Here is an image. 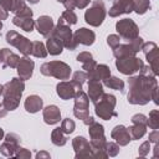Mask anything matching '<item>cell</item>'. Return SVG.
I'll list each match as a JSON object with an SVG mask.
<instances>
[{"mask_svg":"<svg viewBox=\"0 0 159 159\" xmlns=\"http://www.w3.org/2000/svg\"><path fill=\"white\" fill-rule=\"evenodd\" d=\"M129 92H128V102L130 104H147L150 99L158 104V82L155 80V75L152 68L145 65L139 70V75L134 77H129L128 80Z\"/></svg>","mask_w":159,"mask_h":159,"instance_id":"obj_1","label":"cell"},{"mask_svg":"<svg viewBox=\"0 0 159 159\" xmlns=\"http://www.w3.org/2000/svg\"><path fill=\"white\" fill-rule=\"evenodd\" d=\"M24 89H25V83L20 78H12L4 84V87H2V96H4L2 103L7 111H14L19 107Z\"/></svg>","mask_w":159,"mask_h":159,"instance_id":"obj_2","label":"cell"},{"mask_svg":"<svg viewBox=\"0 0 159 159\" xmlns=\"http://www.w3.org/2000/svg\"><path fill=\"white\" fill-rule=\"evenodd\" d=\"M116 103H117V99L113 94L103 93L101 96V98L94 103V112H96L97 117H99L101 119H104V120H109L113 117H117L118 114L114 111Z\"/></svg>","mask_w":159,"mask_h":159,"instance_id":"obj_3","label":"cell"},{"mask_svg":"<svg viewBox=\"0 0 159 159\" xmlns=\"http://www.w3.org/2000/svg\"><path fill=\"white\" fill-rule=\"evenodd\" d=\"M40 72L43 76H51V77H55L57 80L65 81V80L70 78L72 68L62 61H50V62H45L41 65Z\"/></svg>","mask_w":159,"mask_h":159,"instance_id":"obj_4","label":"cell"},{"mask_svg":"<svg viewBox=\"0 0 159 159\" xmlns=\"http://www.w3.org/2000/svg\"><path fill=\"white\" fill-rule=\"evenodd\" d=\"M73 99H75V107H73V114H75V117L78 118V119H81L86 125H89L91 123H93L94 119L89 116V112H88L89 98H88L87 93L81 89V91L76 92Z\"/></svg>","mask_w":159,"mask_h":159,"instance_id":"obj_5","label":"cell"},{"mask_svg":"<svg viewBox=\"0 0 159 159\" xmlns=\"http://www.w3.org/2000/svg\"><path fill=\"white\" fill-rule=\"evenodd\" d=\"M51 36H53L57 40H60L62 42L63 47L68 48L70 51H73L77 47V45L73 41V34H72L71 27L68 25H66L63 21H61L60 19H58L57 25L53 27V31H52Z\"/></svg>","mask_w":159,"mask_h":159,"instance_id":"obj_6","label":"cell"},{"mask_svg":"<svg viewBox=\"0 0 159 159\" xmlns=\"http://www.w3.org/2000/svg\"><path fill=\"white\" fill-rule=\"evenodd\" d=\"M106 17V6L102 0H94L88 10L84 12V20L91 26H99Z\"/></svg>","mask_w":159,"mask_h":159,"instance_id":"obj_7","label":"cell"},{"mask_svg":"<svg viewBox=\"0 0 159 159\" xmlns=\"http://www.w3.org/2000/svg\"><path fill=\"white\" fill-rule=\"evenodd\" d=\"M5 40H6V42H7L9 45L16 47L24 56H29V55H31L32 42H31L27 37L20 35L19 32H16V31H14V30H10V31L6 32Z\"/></svg>","mask_w":159,"mask_h":159,"instance_id":"obj_8","label":"cell"},{"mask_svg":"<svg viewBox=\"0 0 159 159\" xmlns=\"http://www.w3.org/2000/svg\"><path fill=\"white\" fill-rule=\"evenodd\" d=\"M144 41L142 37H135L132 41H128L127 43H119L117 47L113 48V56L116 58H120V57H127V56H135L143 46Z\"/></svg>","mask_w":159,"mask_h":159,"instance_id":"obj_9","label":"cell"},{"mask_svg":"<svg viewBox=\"0 0 159 159\" xmlns=\"http://www.w3.org/2000/svg\"><path fill=\"white\" fill-rule=\"evenodd\" d=\"M143 61L135 56H127V57H120L116 60V67L117 70L127 76H130L135 72H138L143 67Z\"/></svg>","mask_w":159,"mask_h":159,"instance_id":"obj_10","label":"cell"},{"mask_svg":"<svg viewBox=\"0 0 159 159\" xmlns=\"http://www.w3.org/2000/svg\"><path fill=\"white\" fill-rule=\"evenodd\" d=\"M116 31L120 36V39L128 41H132L133 39L139 36V29L138 25L132 19H122L116 24Z\"/></svg>","mask_w":159,"mask_h":159,"instance_id":"obj_11","label":"cell"},{"mask_svg":"<svg viewBox=\"0 0 159 159\" xmlns=\"http://www.w3.org/2000/svg\"><path fill=\"white\" fill-rule=\"evenodd\" d=\"M88 133H89V138H91L89 143H91L92 150L93 149H104L107 140L104 137L103 125L94 120L93 123H91L88 125Z\"/></svg>","mask_w":159,"mask_h":159,"instance_id":"obj_12","label":"cell"},{"mask_svg":"<svg viewBox=\"0 0 159 159\" xmlns=\"http://www.w3.org/2000/svg\"><path fill=\"white\" fill-rule=\"evenodd\" d=\"M142 51L145 55V58H147V61L149 63V67L152 68L153 73L157 76L158 72H159L158 71V68H159V66H158V62H159V48H158L157 43L152 42V41L150 42H145L142 46Z\"/></svg>","mask_w":159,"mask_h":159,"instance_id":"obj_13","label":"cell"},{"mask_svg":"<svg viewBox=\"0 0 159 159\" xmlns=\"http://www.w3.org/2000/svg\"><path fill=\"white\" fill-rule=\"evenodd\" d=\"M72 147L75 149V157L76 159H82V158H93L92 153V147L91 143L83 138V137H75L72 139Z\"/></svg>","mask_w":159,"mask_h":159,"instance_id":"obj_14","label":"cell"},{"mask_svg":"<svg viewBox=\"0 0 159 159\" xmlns=\"http://www.w3.org/2000/svg\"><path fill=\"white\" fill-rule=\"evenodd\" d=\"M20 143H21V138L16 133H7L5 135L4 143L0 147V153L4 157H14Z\"/></svg>","mask_w":159,"mask_h":159,"instance_id":"obj_15","label":"cell"},{"mask_svg":"<svg viewBox=\"0 0 159 159\" xmlns=\"http://www.w3.org/2000/svg\"><path fill=\"white\" fill-rule=\"evenodd\" d=\"M34 67H35V62L32 60H30L29 56L20 57V61L16 66L19 78L22 81L30 80V77L32 76V72H34Z\"/></svg>","mask_w":159,"mask_h":159,"instance_id":"obj_16","label":"cell"},{"mask_svg":"<svg viewBox=\"0 0 159 159\" xmlns=\"http://www.w3.org/2000/svg\"><path fill=\"white\" fill-rule=\"evenodd\" d=\"M73 41H75V43L77 46L80 43L81 45H84V46H91L96 41V35H94V32L92 30L86 29V27H82V29H78V30L75 31V34H73Z\"/></svg>","mask_w":159,"mask_h":159,"instance_id":"obj_17","label":"cell"},{"mask_svg":"<svg viewBox=\"0 0 159 159\" xmlns=\"http://www.w3.org/2000/svg\"><path fill=\"white\" fill-rule=\"evenodd\" d=\"M133 11V0H114L108 14L111 17H117L122 14H130Z\"/></svg>","mask_w":159,"mask_h":159,"instance_id":"obj_18","label":"cell"},{"mask_svg":"<svg viewBox=\"0 0 159 159\" xmlns=\"http://www.w3.org/2000/svg\"><path fill=\"white\" fill-rule=\"evenodd\" d=\"M35 26L40 35H42L43 37H48V36H51V34L53 31L55 24H53V20L51 19V16L42 15L36 20Z\"/></svg>","mask_w":159,"mask_h":159,"instance_id":"obj_19","label":"cell"},{"mask_svg":"<svg viewBox=\"0 0 159 159\" xmlns=\"http://www.w3.org/2000/svg\"><path fill=\"white\" fill-rule=\"evenodd\" d=\"M111 137H112V139L116 140V143H117L118 145H122V147L129 144V142L132 140L128 128L124 127L123 124L116 125V127L112 129V132H111Z\"/></svg>","mask_w":159,"mask_h":159,"instance_id":"obj_20","label":"cell"},{"mask_svg":"<svg viewBox=\"0 0 159 159\" xmlns=\"http://www.w3.org/2000/svg\"><path fill=\"white\" fill-rule=\"evenodd\" d=\"M56 92H57V96L61 98V99H72L76 94V88L75 86L72 84V82H68V81H61L57 83L56 86Z\"/></svg>","mask_w":159,"mask_h":159,"instance_id":"obj_21","label":"cell"},{"mask_svg":"<svg viewBox=\"0 0 159 159\" xmlns=\"http://www.w3.org/2000/svg\"><path fill=\"white\" fill-rule=\"evenodd\" d=\"M42 116H43L45 123L52 125V124H56V123L60 122V119H61V111H60V108L57 106L50 104V106L43 108Z\"/></svg>","mask_w":159,"mask_h":159,"instance_id":"obj_22","label":"cell"},{"mask_svg":"<svg viewBox=\"0 0 159 159\" xmlns=\"http://www.w3.org/2000/svg\"><path fill=\"white\" fill-rule=\"evenodd\" d=\"M0 60H1V63H2L4 67L16 68V66L20 61V56L14 53L9 48H1L0 50Z\"/></svg>","mask_w":159,"mask_h":159,"instance_id":"obj_23","label":"cell"},{"mask_svg":"<svg viewBox=\"0 0 159 159\" xmlns=\"http://www.w3.org/2000/svg\"><path fill=\"white\" fill-rule=\"evenodd\" d=\"M103 93H104V91H103V84L101 81H98V80H89L88 81V94L87 96L93 104L101 98V96Z\"/></svg>","mask_w":159,"mask_h":159,"instance_id":"obj_24","label":"cell"},{"mask_svg":"<svg viewBox=\"0 0 159 159\" xmlns=\"http://www.w3.org/2000/svg\"><path fill=\"white\" fill-rule=\"evenodd\" d=\"M109 76H111V70L107 65H103V63H101V65L97 63L94 66V68L87 73L88 80H98V81H103V80L108 78Z\"/></svg>","mask_w":159,"mask_h":159,"instance_id":"obj_25","label":"cell"},{"mask_svg":"<svg viewBox=\"0 0 159 159\" xmlns=\"http://www.w3.org/2000/svg\"><path fill=\"white\" fill-rule=\"evenodd\" d=\"M24 106H25L26 112H29V113H37L40 109H42V107H43V101H42V98H41L40 96H37V94H31V96H29V97L25 99Z\"/></svg>","mask_w":159,"mask_h":159,"instance_id":"obj_26","label":"cell"},{"mask_svg":"<svg viewBox=\"0 0 159 159\" xmlns=\"http://www.w3.org/2000/svg\"><path fill=\"white\" fill-rule=\"evenodd\" d=\"M0 5L9 12H14L15 15H17L24 7H26L27 5L25 4V0H0Z\"/></svg>","mask_w":159,"mask_h":159,"instance_id":"obj_27","label":"cell"},{"mask_svg":"<svg viewBox=\"0 0 159 159\" xmlns=\"http://www.w3.org/2000/svg\"><path fill=\"white\" fill-rule=\"evenodd\" d=\"M46 48H47V52L50 55H53V56H57V55H61L62 51H63V45L60 40H57L56 37L53 36H48L47 37V41H46Z\"/></svg>","mask_w":159,"mask_h":159,"instance_id":"obj_28","label":"cell"},{"mask_svg":"<svg viewBox=\"0 0 159 159\" xmlns=\"http://www.w3.org/2000/svg\"><path fill=\"white\" fill-rule=\"evenodd\" d=\"M12 24L15 26H19L20 29H22L26 32H31L35 27V21L32 20V17H20V16H14L12 19Z\"/></svg>","mask_w":159,"mask_h":159,"instance_id":"obj_29","label":"cell"},{"mask_svg":"<svg viewBox=\"0 0 159 159\" xmlns=\"http://www.w3.org/2000/svg\"><path fill=\"white\" fill-rule=\"evenodd\" d=\"M102 82H103L102 84H104L108 88H112V89H116V91H120V92H123V89H124V82L118 77L109 76L108 78L103 80Z\"/></svg>","mask_w":159,"mask_h":159,"instance_id":"obj_30","label":"cell"},{"mask_svg":"<svg viewBox=\"0 0 159 159\" xmlns=\"http://www.w3.org/2000/svg\"><path fill=\"white\" fill-rule=\"evenodd\" d=\"M128 130H129L130 138H132L133 140H137V139H140V138L147 133V125H145V124L133 123V125L129 127Z\"/></svg>","mask_w":159,"mask_h":159,"instance_id":"obj_31","label":"cell"},{"mask_svg":"<svg viewBox=\"0 0 159 159\" xmlns=\"http://www.w3.org/2000/svg\"><path fill=\"white\" fill-rule=\"evenodd\" d=\"M31 55L37 58H45L47 56V48H46L45 43L41 41H34L32 48H31Z\"/></svg>","mask_w":159,"mask_h":159,"instance_id":"obj_32","label":"cell"},{"mask_svg":"<svg viewBox=\"0 0 159 159\" xmlns=\"http://www.w3.org/2000/svg\"><path fill=\"white\" fill-rule=\"evenodd\" d=\"M51 142L57 145V147H62L67 143V138H66V134L61 130V128H55L51 133Z\"/></svg>","mask_w":159,"mask_h":159,"instance_id":"obj_33","label":"cell"},{"mask_svg":"<svg viewBox=\"0 0 159 159\" xmlns=\"http://www.w3.org/2000/svg\"><path fill=\"white\" fill-rule=\"evenodd\" d=\"M87 80H88V77H87V73H86L84 71H77V72L73 73L71 82H72V84L75 86L76 91L78 92V91L82 89V86H83V83H84Z\"/></svg>","mask_w":159,"mask_h":159,"instance_id":"obj_34","label":"cell"},{"mask_svg":"<svg viewBox=\"0 0 159 159\" xmlns=\"http://www.w3.org/2000/svg\"><path fill=\"white\" fill-rule=\"evenodd\" d=\"M150 9V0H133V11L138 15L145 14Z\"/></svg>","mask_w":159,"mask_h":159,"instance_id":"obj_35","label":"cell"},{"mask_svg":"<svg viewBox=\"0 0 159 159\" xmlns=\"http://www.w3.org/2000/svg\"><path fill=\"white\" fill-rule=\"evenodd\" d=\"M61 21H63L66 25L71 26V25H75L77 22V15L75 14L73 10H65L60 17Z\"/></svg>","mask_w":159,"mask_h":159,"instance_id":"obj_36","label":"cell"},{"mask_svg":"<svg viewBox=\"0 0 159 159\" xmlns=\"http://www.w3.org/2000/svg\"><path fill=\"white\" fill-rule=\"evenodd\" d=\"M147 125H149L150 129H158L159 128V111L158 109H153L149 112Z\"/></svg>","mask_w":159,"mask_h":159,"instance_id":"obj_37","label":"cell"},{"mask_svg":"<svg viewBox=\"0 0 159 159\" xmlns=\"http://www.w3.org/2000/svg\"><path fill=\"white\" fill-rule=\"evenodd\" d=\"M60 128H61V130H62L66 135H68V134H71V133L76 129V123H75L72 119H70V118H65V119L62 120Z\"/></svg>","mask_w":159,"mask_h":159,"instance_id":"obj_38","label":"cell"},{"mask_svg":"<svg viewBox=\"0 0 159 159\" xmlns=\"http://www.w3.org/2000/svg\"><path fill=\"white\" fill-rule=\"evenodd\" d=\"M104 149H106V153L108 157H116L119 153V145L114 142H107Z\"/></svg>","mask_w":159,"mask_h":159,"instance_id":"obj_39","label":"cell"},{"mask_svg":"<svg viewBox=\"0 0 159 159\" xmlns=\"http://www.w3.org/2000/svg\"><path fill=\"white\" fill-rule=\"evenodd\" d=\"M14 157H16V158H19V159H29V158H31V152L27 150L26 148H21V147L19 145L17 149H16V152H15V155H14Z\"/></svg>","mask_w":159,"mask_h":159,"instance_id":"obj_40","label":"cell"},{"mask_svg":"<svg viewBox=\"0 0 159 159\" xmlns=\"http://www.w3.org/2000/svg\"><path fill=\"white\" fill-rule=\"evenodd\" d=\"M120 36L119 35H116V34H113V35H109L108 37H107V43H108V46L113 50L114 47H117L119 43H120Z\"/></svg>","mask_w":159,"mask_h":159,"instance_id":"obj_41","label":"cell"},{"mask_svg":"<svg viewBox=\"0 0 159 159\" xmlns=\"http://www.w3.org/2000/svg\"><path fill=\"white\" fill-rule=\"evenodd\" d=\"M132 123H138V124H145L147 125V122H148V117L142 114V113H137L132 117ZM148 127V125H147Z\"/></svg>","mask_w":159,"mask_h":159,"instance_id":"obj_42","label":"cell"},{"mask_svg":"<svg viewBox=\"0 0 159 159\" xmlns=\"http://www.w3.org/2000/svg\"><path fill=\"white\" fill-rule=\"evenodd\" d=\"M149 152H150V142L147 140V142L142 143V145L139 147V149H138V154H139L140 157H145V155L149 154Z\"/></svg>","mask_w":159,"mask_h":159,"instance_id":"obj_43","label":"cell"},{"mask_svg":"<svg viewBox=\"0 0 159 159\" xmlns=\"http://www.w3.org/2000/svg\"><path fill=\"white\" fill-rule=\"evenodd\" d=\"M91 60H93V56H92V53H91V52L84 51V52H81V53H78V55H77V61H78V62H81V63L88 62V61H91Z\"/></svg>","mask_w":159,"mask_h":159,"instance_id":"obj_44","label":"cell"},{"mask_svg":"<svg viewBox=\"0 0 159 159\" xmlns=\"http://www.w3.org/2000/svg\"><path fill=\"white\" fill-rule=\"evenodd\" d=\"M97 65V62L94 61V60H91V61H88V62H84V63H82V70H84V72L86 73H88L89 71H92L93 68H94V66Z\"/></svg>","mask_w":159,"mask_h":159,"instance_id":"obj_45","label":"cell"},{"mask_svg":"<svg viewBox=\"0 0 159 159\" xmlns=\"http://www.w3.org/2000/svg\"><path fill=\"white\" fill-rule=\"evenodd\" d=\"M158 139H159V132L158 129H153V132L149 133V142L150 143H158Z\"/></svg>","mask_w":159,"mask_h":159,"instance_id":"obj_46","label":"cell"},{"mask_svg":"<svg viewBox=\"0 0 159 159\" xmlns=\"http://www.w3.org/2000/svg\"><path fill=\"white\" fill-rule=\"evenodd\" d=\"M89 2L91 0H75V5L77 9H84Z\"/></svg>","mask_w":159,"mask_h":159,"instance_id":"obj_47","label":"cell"},{"mask_svg":"<svg viewBox=\"0 0 159 159\" xmlns=\"http://www.w3.org/2000/svg\"><path fill=\"white\" fill-rule=\"evenodd\" d=\"M62 4H63V6L66 7V10H73V9L76 7L75 0H63Z\"/></svg>","mask_w":159,"mask_h":159,"instance_id":"obj_48","label":"cell"},{"mask_svg":"<svg viewBox=\"0 0 159 159\" xmlns=\"http://www.w3.org/2000/svg\"><path fill=\"white\" fill-rule=\"evenodd\" d=\"M7 16H9V12L0 5V20H6Z\"/></svg>","mask_w":159,"mask_h":159,"instance_id":"obj_49","label":"cell"},{"mask_svg":"<svg viewBox=\"0 0 159 159\" xmlns=\"http://www.w3.org/2000/svg\"><path fill=\"white\" fill-rule=\"evenodd\" d=\"M7 112H9V111L6 109V107L4 106V103L1 102V103H0V118H4V117L7 114Z\"/></svg>","mask_w":159,"mask_h":159,"instance_id":"obj_50","label":"cell"},{"mask_svg":"<svg viewBox=\"0 0 159 159\" xmlns=\"http://www.w3.org/2000/svg\"><path fill=\"white\" fill-rule=\"evenodd\" d=\"M51 155L47 153V152H39L37 154H36V158L37 159H42V158H45V159H48Z\"/></svg>","mask_w":159,"mask_h":159,"instance_id":"obj_51","label":"cell"},{"mask_svg":"<svg viewBox=\"0 0 159 159\" xmlns=\"http://www.w3.org/2000/svg\"><path fill=\"white\" fill-rule=\"evenodd\" d=\"M4 137H5V133H4V129H2L1 127H0V140H1V139H2Z\"/></svg>","mask_w":159,"mask_h":159,"instance_id":"obj_52","label":"cell"},{"mask_svg":"<svg viewBox=\"0 0 159 159\" xmlns=\"http://www.w3.org/2000/svg\"><path fill=\"white\" fill-rule=\"evenodd\" d=\"M25 1H29L30 4H37L40 0H25Z\"/></svg>","mask_w":159,"mask_h":159,"instance_id":"obj_53","label":"cell"},{"mask_svg":"<svg viewBox=\"0 0 159 159\" xmlns=\"http://www.w3.org/2000/svg\"><path fill=\"white\" fill-rule=\"evenodd\" d=\"M2 87H4V84H0V96L2 94Z\"/></svg>","mask_w":159,"mask_h":159,"instance_id":"obj_54","label":"cell"},{"mask_svg":"<svg viewBox=\"0 0 159 159\" xmlns=\"http://www.w3.org/2000/svg\"><path fill=\"white\" fill-rule=\"evenodd\" d=\"M1 29H2V22H1V20H0V31H1Z\"/></svg>","mask_w":159,"mask_h":159,"instance_id":"obj_55","label":"cell"},{"mask_svg":"<svg viewBox=\"0 0 159 159\" xmlns=\"http://www.w3.org/2000/svg\"><path fill=\"white\" fill-rule=\"evenodd\" d=\"M57 1H58V2H62V1H63V0H57Z\"/></svg>","mask_w":159,"mask_h":159,"instance_id":"obj_56","label":"cell"},{"mask_svg":"<svg viewBox=\"0 0 159 159\" xmlns=\"http://www.w3.org/2000/svg\"><path fill=\"white\" fill-rule=\"evenodd\" d=\"M0 63H1V60H0Z\"/></svg>","mask_w":159,"mask_h":159,"instance_id":"obj_57","label":"cell"}]
</instances>
